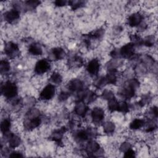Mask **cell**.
Here are the masks:
<instances>
[{
	"instance_id": "1",
	"label": "cell",
	"mask_w": 158,
	"mask_h": 158,
	"mask_svg": "<svg viewBox=\"0 0 158 158\" xmlns=\"http://www.w3.org/2000/svg\"><path fill=\"white\" fill-rule=\"evenodd\" d=\"M42 118L40 111L36 108H31L25 114L23 127L25 130L31 131L41 123Z\"/></svg>"
},
{
	"instance_id": "2",
	"label": "cell",
	"mask_w": 158,
	"mask_h": 158,
	"mask_svg": "<svg viewBox=\"0 0 158 158\" xmlns=\"http://www.w3.org/2000/svg\"><path fill=\"white\" fill-rule=\"evenodd\" d=\"M98 131L95 128L90 127L86 129H80L75 130L73 134L75 141L83 142L90 139H93L98 136Z\"/></svg>"
},
{
	"instance_id": "3",
	"label": "cell",
	"mask_w": 158,
	"mask_h": 158,
	"mask_svg": "<svg viewBox=\"0 0 158 158\" xmlns=\"http://www.w3.org/2000/svg\"><path fill=\"white\" fill-rule=\"evenodd\" d=\"M1 93L6 99L10 100L17 97L18 88L15 83L10 81H6L1 85Z\"/></svg>"
},
{
	"instance_id": "4",
	"label": "cell",
	"mask_w": 158,
	"mask_h": 158,
	"mask_svg": "<svg viewBox=\"0 0 158 158\" xmlns=\"http://www.w3.org/2000/svg\"><path fill=\"white\" fill-rule=\"evenodd\" d=\"M84 151L89 157L101 156L99 154L103 153V151L100 147L99 144L94 139L88 140Z\"/></svg>"
},
{
	"instance_id": "5",
	"label": "cell",
	"mask_w": 158,
	"mask_h": 158,
	"mask_svg": "<svg viewBox=\"0 0 158 158\" xmlns=\"http://www.w3.org/2000/svg\"><path fill=\"white\" fill-rule=\"evenodd\" d=\"M4 51L5 54L10 59H14L20 54L18 45L12 41H9L5 44Z\"/></svg>"
},
{
	"instance_id": "6",
	"label": "cell",
	"mask_w": 158,
	"mask_h": 158,
	"mask_svg": "<svg viewBox=\"0 0 158 158\" xmlns=\"http://www.w3.org/2000/svg\"><path fill=\"white\" fill-rule=\"evenodd\" d=\"M135 46L131 42L123 45L119 49L121 58L131 59L135 55Z\"/></svg>"
},
{
	"instance_id": "7",
	"label": "cell",
	"mask_w": 158,
	"mask_h": 158,
	"mask_svg": "<svg viewBox=\"0 0 158 158\" xmlns=\"http://www.w3.org/2000/svg\"><path fill=\"white\" fill-rule=\"evenodd\" d=\"M135 91L136 89L131 86L127 81H126L123 86L119 89L118 93L122 98L125 100H128L135 96Z\"/></svg>"
},
{
	"instance_id": "8",
	"label": "cell",
	"mask_w": 158,
	"mask_h": 158,
	"mask_svg": "<svg viewBox=\"0 0 158 158\" xmlns=\"http://www.w3.org/2000/svg\"><path fill=\"white\" fill-rule=\"evenodd\" d=\"M56 93V86L52 84L46 85L40 93L39 98L41 100L48 101L51 99Z\"/></svg>"
},
{
	"instance_id": "9",
	"label": "cell",
	"mask_w": 158,
	"mask_h": 158,
	"mask_svg": "<svg viewBox=\"0 0 158 158\" xmlns=\"http://www.w3.org/2000/svg\"><path fill=\"white\" fill-rule=\"evenodd\" d=\"M51 67L50 62L48 59H42L39 60L35 64L34 71L38 75H41L47 72Z\"/></svg>"
},
{
	"instance_id": "10",
	"label": "cell",
	"mask_w": 158,
	"mask_h": 158,
	"mask_svg": "<svg viewBox=\"0 0 158 158\" xmlns=\"http://www.w3.org/2000/svg\"><path fill=\"white\" fill-rule=\"evenodd\" d=\"M67 131L65 127H62L59 129L54 130L49 136V139L54 141L60 146H62V138L64 133Z\"/></svg>"
},
{
	"instance_id": "11",
	"label": "cell",
	"mask_w": 158,
	"mask_h": 158,
	"mask_svg": "<svg viewBox=\"0 0 158 158\" xmlns=\"http://www.w3.org/2000/svg\"><path fill=\"white\" fill-rule=\"evenodd\" d=\"M67 88L70 93H77L85 89L83 82L78 78H73L69 81L67 85Z\"/></svg>"
},
{
	"instance_id": "12",
	"label": "cell",
	"mask_w": 158,
	"mask_h": 158,
	"mask_svg": "<svg viewBox=\"0 0 158 158\" xmlns=\"http://www.w3.org/2000/svg\"><path fill=\"white\" fill-rule=\"evenodd\" d=\"M91 116L93 123L99 125L102 122L105 117V113L102 109L99 107H96L91 110Z\"/></svg>"
},
{
	"instance_id": "13",
	"label": "cell",
	"mask_w": 158,
	"mask_h": 158,
	"mask_svg": "<svg viewBox=\"0 0 158 158\" xmlns=\"http://www.w3.org/2000/svg\"><path fill=\"white\" fill-rule=\"evenodd\" d=\"M89 110V107L84 101H76L74 107V113L80 117H84Z\"/></svg>"
},
{
	"instance_id": "14",
	"label": "cell",
	"mask_w": 158,
	"mask_h": 158,
	"mask_svg": "<svg viewBox=\"0 0 158 158\" xmlns=\"http://www.w3.org/2000/svg\"><path fill=\"white\" fill-rule=\"evenodd\" d=\"M100 69V62L98 59H91L86 65V69L88 73L94 77L97 76Z\"/></svg>"
},
{
	"instance_id": "15",
	"label": "cell",
	"mask_w": 158,
	"mask_h": 158,
	"mask_svg": "<svg viewBox=\"0 0 158 158\" xmlns=\"http://www.w3.org/2000/svg\"><path fill=\"white\" fill-rule=\"evenodd\" d=\"M20 19V12L13 8L4 14V19L9 23H14Z\"/></svg>"
},
{
	"instance_id": "16",
	"label": "cell",
	"mask_w": 158,
	"mask_h": 158,
	"mask_svg": "<svg viewBox=\"0 0 158 158\" xmlns=\"http://www.w3.org/2000/svg\"><path fill=\"white\" fill-rule=\"evenodd\" d=\"M143 15L139 12H134L127 19V24L131 27H138L143 20Z\"/></svg>"
},
{
	"instance_id": "17",
	"label": "cell",
	"mask_w": 158,
	"mask_h": 158,
	"mask_svg": "<svg viewBox=\"0 0 158 158\" xmlns=\"http://www.w3.org/2000/svg\"><path fill=\"white\" fill-rule=\"evenodd\" d=\"M6 138V140L9 143V146L11 149H14L18 147L21 143V139L17 135L9 132L4 135Z\"/></svg>"
},
{
	"instance_id": "18",
	"label": "cell",
	"mask_w": 158,
	"mask_h": 158,
	"mask_svg": "<svg viewBox=\"0 0 158 158\" xmlns=\"http://www.w3.org/2000/svg\"><path fill=\"white\" fill-rule=\"evenodd\" d=\"M68 64L71 68H80L83 65V59L80 56L73 55L69 59Z\"/></svg>"
},
{
	"instance_id": "19",
	"label": "cell",
	"mask_w": 158,
	"mask_h": 158,
	"mask_svg": "<svg viewBox=\"0 0 158 158\" xmlns=\"http://www.w3.org/2000/svg\"><path fill=\"white\" fill-rule=\"evenodd\" d=\"M117 69H108L107 73L105 76L107 84L116 85L117 82Z\"/></svg>"
},
{
	"instance_id": "20",
	"label": "cell",
	"mask_w": 158,
	"mask_h": 158,
	"mask_svg": "<svg viewBox=\"0 0 158 158\" xmlns=\"http://www.w3.org/2000/svg\"><path fill=\"white\" fill-rule=\"evenodd\" d=\"M104 35V29L103 28H99L94 30L85 36L91 41L92 40H100Z\"/></svg>"
},
{
	"instance_id": "21",
	"label": "cell",
	"mask_w": 158,
	"mask_h": 158,
	"mask_svg": "<svg viewBox=\"0 0 158 158\" xmlns=\"http://www.w3.org/2000/svg\"><path fill=\"white\" fill-rule=\"evenodd\" d=\"M65 56V51L60 47L52 48L51 51V56L54 60H59L64 58Z\"/></svg>"
},
{
	"instance_id": "22",
	"label": "cell",
	"mask_w": 158,
	"mask_h": 158,
	"mask_svg": "<svg viewBox=\"0 0 158 158\" xmlns=\"http://www.w3.org/2000/svg\"><path fill=\"white\" fill-rule=\"evenodd\" d=\"M28 51V52L33 56H40L43 53V49L41 45L37 43H33L30 44Z\"/></svg>"
},
{
	"instance_id": "23",
	"label": "cell",
	"mask_w": 158,
	"mask_h": 158,
	"mask_svg": "<svg viewBox=\"0 0 158 158\" xmlns=\"http://www.w3.org/2000/svg\"><path fill=\"white\" fill-rule=\"evenodd\" d=\"M157 119L149 118L144 122L143 128L146 132H151L157 128Z\"/></svg>"
},
{
	"instance_id": "24",
	"label": "cell",
	"mask_w": 158,
	"mask_h": 158,
	"mask_svg": "<svg viewBox=\"0 0 158 158\" xmlns=\"http://www.w3.org/2000/svg\"><path fill=\"white\" fill-rule=\"evenodd\" d=\"M11 127V121L9 118H4L1 123V131L3 135H5L10 132V128Z\"/></svg>"
},
{
	"instance_id": "25",
	"label": "cell",
	"mask_w": 158,
	"mask_h": 158,
	"mask_svg": "<svg viewBox=\"0 0 158 158\" xmlns=\"http://www.w3.org/2000/svg\"><path fill=\"white\" fill-rule=\"evenodd\" d=\"M144 120L141 118H135L130 124V128L133 130L140 129L143 127L144 124Z\"/></svg>"
},
{
	"instance_id": "26",
	"label": "cell",
	"mask_w": 158,
	"mask_h": 158,
	"mask_svg": "<svg viewBox=\"0 0 158 158\" xmlns=\"http://www.w3.org/2000/svg\"><path fill=\"white\" fill-rule=\"evenodd\" d=\"M41 2L40 1H36V0H29L26 1L24 2L23 6H24V10H33L35 9L40 4Z\"/></svg>"
},
{
	"instance_id": "27",
	"label": "cell",
	"mask_w": 158,
	"mask_h": 158,
	"mask_svg": "<svg viewBox=\"0 0 158 158\" xmlns=\"http://www.w3.org/2000/svg\"><path fill=\"white\" fill-rule=\"evenodd\" d=\"M104 132L106 134H111L113 133L115 129V124L110 121L106 122L102 124Z\"/></svg>"
},
{
	"instance_id": "28",
	"label": "cell",
	"mask_w": 158,
	"mask_h": 158,
	"mask_svg": "<svg viewBox=\"0 0 158 158\" xmlns=\"http://www.w3.org/2000/svg\"><path fill=\"white\" fill-rule=\"evenodd\" d=\"M86 1L81 0H73L68 1V5L70 6L72 10H77L85 6Z\"/></svg>"
},
{
	"instance_id": "29",
	"label": "cell",
	"mask_w": 158,
	"mask_h": 158,
	"mask_svg": "<svg viewBox=\"0 0 158 158\" xmlns=\"http://www.w3.org/2000/svg\"><path fill=\"white\" fill-rule=\"evenodd\" d=\"M106 85H107V82H106V78L105 77H103V76L97 77L93 82V85L97 89H101Z\"/></svg>"
},
{
	"instance_id": "30",
	"label": "cell",
	"mask_w": 158,
	"mask_h": 158,
	"mask_svg": "<svg viewBox=\"0 0 158 158\" xmlns=\"http://www.w3.org/2000/svg\"><path fill=\"white\" fill-rule=\"evenodd\" d=\"M130 39L131 40V43H133L135 46H140L143 45V38L138 34L130 35Z\"/></svg>"
},
{
	"instance_id": "31",
	"label": "cell",
	"mask_w": 158,
	"mask_h": 158,
	"mask_svg": "<svg viewBox=\"0 0 158 158\" xmlns=\"http://www.w3.org/2000/svg\"><path fill=\"white\" fill-rule=\"evenodd\" d=\"M10 69V65L6 59H2L0 62V72L1 74L7 73Z\"/></svg>"
},
{
	"instance_id": "32",
	"label": "cell",
	"mask_w": 158,
	"mask_h": 158,
	"mask_svg": "<svg viewBox=\"0 0 158 158\" xmlns=\"http://www.w3.org/2000/svg\"><path fill=\"white\" fill-rule=\"evenodd\" d=\"M49 81L55 85H60L62 81L61 75L56 72H54L49 77Z\"/></svg>"
},
{
	"instance_id": "33",
	"label": "cell",
	"mask_w": 158,
	"mask_h": 158,
	"mask_svg": "<svg viewBox=\"0 0 158 158\" xmlns=\"http://www.w3.org/2000/svg\"><path fill=\"white\" fill-rule=\"evenodd\" d=\"M118 104H119V101H118L115 98H112L108 101V104H107L108 109L110 112L117 111L118 108Z\"/></svg>"
},
{
	"instance_id": "34",
	"label": "cell",
	"mask_w": 158,
	"mask_h": 158,
	"mask_svg": "<svg viewBox=\"0 0 158 158\" xmlns=\"http://www.w3.org/2000/svg\"><path fill=\"white\" fill-rule=\"evenodd\" d=\"M151 100H152V97L149 94H144V95L142 96L141 98L138 102L137 104L139 107H142L144 106L146 104H149L151 101Z\"/></svg>"
},
{
	"instance_id": "35",
	"label": "cell",
	"mask_w": 158,
	"mask_h": 158,
	"mask_svg": "<svg viewBox=\"0 0 158 158\" xmlns=\"http://www.w3.org/2000/svg\"><path fill=\"white\" fill-rule=\"evenodd\" d=\"M130 105L125 101H120L119 102L118 110L120 112H122L123 114H127L130 111Z\"/></svg>"
},
{
	"instance_id": "36",
	"label": "cell",
	"mask_w": 158,
	"mask_h": 158,
	"mask_svg": "<svg viewBox=\"0 0 158 158\" xmlns=\"http://www.w3.org/2000/svg\"><path fill=\"white\" fill-rule=\"evenodd\" d=\"M143 45H144L147 47H152L154 44L155 40H154V36L152 35L147 36L144 39H143Z\"/></svg>"
},
{
	"instance_id": "37",
	"label": "cell",
	"mask_w": 158,
	"mask_h": 158,
	"mask_svg": "<svg viewBox=\"0 0 158 158\" xmlns=\"http://www.w3.org/2000/svg\"><path fill=\"white\" fill-rule=\"evenodd\" d=\"M101 97L102 99L109 101L112 98H114L115 96L112 91L109 89H104L101 94Z\"/></svg>"
},
{
	"instance_id": "38",
	"label": "cell",
	"mask_w": 158,
	"mask_h": 158,
	"mask_svg": "<svg viewBox=\"0 0 158 158\" xmlns=\"http://www.w3.org/2000/svg\"><path fill=\"white\" fill-rule=\"evenodd\" d=\"M70 94L71 93L69 91H61L58 96V99H59V101L63 102V101H66L70 97Z\"/></svg>"
},
{
	"instance_id": "39",
	"label": "cell",
	"mask_w": 158,
	"mask_h": 158,
	"mask_svg": "<svg viewBox=\"0 0 158 158\" xmlns=\"http://www.w3.org/2000/svg\"><path fill=\"white\" fill-rule=\"evenodd\" d=\"M157 107L156 106H153L150 108V109L148 112V115L151 117L149 118H155L157 119Z\"/></svg>"
},
{
	"instance_id": "40",
	"label": "cell",
	"mask_w": 158,
	"mask_h": 158,
	"mask_svg": "<svg viewBox=\"0 0 158 158\" xmlns=\"http://www.w3.org/2000/svg\"><path fill=\"white\" fill-rule=\"evenodd\" d=\"M120 151L123 152L125 153V152H127V151H128L129 149H131V144L127 141H125L123 143H122L121 144V145L120 146Z\"/></svg>"
},
{
	"instance_id": "41",
	"label": "cell",
	"mask_w": 158,
	"mask_h": 158,
	"mask_svg": "<svg viewBox=\"0 0 158 158\" xmlns=\"http://www.w3.org/2000/svg\"><path fill=\"white\" fill-rule=\"evenodd\" d=\"M110 56L112 57V59H121L119 49H113L110 52Z\"/></svg>"
},
{
	"instance_id": "42",
	"label": "cell",
	"mask_w": 158,
	"mask_h": 158,
	"mask_svg": "<svg viewBox=\"0 0 158 158\" xmlns=\"http://www.w3.org/2000/svg\"><path fill=\"white\" fill-rule=\"evenodd\" d=\"M123 156L125 157H135L136 156V154L132 149H130L124 153Z\"/></svg>"
},
{
	"instance_id": "43",
	"label": "cell",
	"mask_w": 158,
	"mask_h": 158,
	"mask_svg": "<svg viewBox=\"0 0 158 158\" xmlns=\"http://www.w3.org/2000/svg\"><path fill=\"white\" fill-rule=\"evenodd\" d=\"M54 4L57 7H62L68 4V1L65 0H57L54 1Z\"/></svg>"
},
{
	"instance_id": "44",
	"label": "cell",
	"mask_w": 158,
	"mask_h": 158,
	"mask_svg": "<svg viewBox=\"0 0 158 158\" xmlns=\"http://www.w3.org/2000/svg\"><path fill=\"white\" fill-rule=\"evenodd\" d=\"M9 157H23V155L22 154V153L19 152V151H12V152H10L9 155Z\"/></svg>"
},
{
	"instance_id": "45",
	"label": "cell",
	"mask_w": 158,
	"mask_h": 158,
	"mask_svg": "<svg viewBox=\"0 0 158 158\" xmlns=\"http://www.w3.org/2000/svg\"><path fill=\"white\" fill-rule=\"evenodd\" d=\"M138 27V29H139L140 31H143V30H144L145 29H146V28H147V25H146V23H144V22H142Z\"/></svg>"
}]
</instances>
